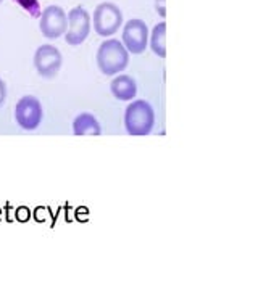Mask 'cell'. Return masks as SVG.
Segmentation results:
<instances>
[{"instance_id":"obj_1","label":"cell","mask_w":258,"mask_h":288,"mask_svg":"<svg viewBox=\"0 0 258 288\" xmlns=\"http://www.w3.org/2000/svg\"><path fill=\"white\" fill-rule=\"evenodd\" d=\"M97 66L107 77L118 76L129 65V52L118 39H107L97 50Z\"/></svg>"},{"instance_id":"obj_2","label":"cell","mask_w":258,"mask_h":288,"mask_svg":"<svg viewBox=\"0 0 258 288\" xmlns=\"http://www.w3.org/2000/svg\"><path fill=\"white\" fill-rule=\"evenodd\" d=\"M155 126V111L147 100H134L124 111V127L129 135H149Z\"/></svg>"},{"instance_id":"obj_3","label":"cell","mask_w":258,"mask_h":288,"mask_svg":"<svg viewBox=\"0 0 258 288\" xmlns=\"http://www.w3.org/2000/svg\"><path fill=\"white\" fill-rule=\"evenodd\" d=\"M92 26L100 37L116 34L118 29L123 26V13H121L119 7L111 2L98 4L92 15Z\"/></svg>"},{"instance_id":"obj_4","label":"cell","mask_w":258,"mask_h":288,"mask_svg":"<svg viewBox=\"0 0 258 288\" xmlns=\"http://www.w3.org/2000/svg\"><path fill=\"white\" fill-rule=\"evenodd\" d=\"M68 26L65 33V41L68 45H81L86 42V39L90 34L92 28V20H90L89 12L84 7H74L66 15Z\"/></svg>"},{"instance_id":"obj_5","label":"cell","mask_w":258,"mask_h":288,"mask_svg":"<svg viewBox=\"0 0 258 288\" xmlns=\"http://www.w3.org/2000/svg\"><path fill=\"white\" fill-rule=\"evenodd\" d=\"M44 118L42 105L34 95H25L15 106V121L23 130H36Z\"/></svg>"},{"instance_id":"obj_6","label":"cell","mask_w":258,"mask_h":288,"mask_svg":"<svg viewBox=\"0 0 258 288\" xmlns=\"http://www.w3.org/2000/svg\"><path fill=\"white\" fill-rule=\"evenodd\" d=\"M63 63V57L57 47L44 44L34 53V68L44 79H54Z\"/></svg>"},{"instance_id":"obj_7","label":"cell","mask_w":258,"mask_h":288,"mask_svg":"<svg viewBox=\"0 0 258 288\" xmlns=\"http://www.w3.org/2000/svg\"><path fill=\"white\" fill-rule=\"evenodd\" d=\"M121 44L124 49L133 53V55H141L146 52L149 45V28L146 21L142 20H129L123 26V36H121Z\"/></svg>"},{"instance_id":"obj_8","label":"cell","mask_w":258,"mask_h":288,"mask_svg":"<svg viewBox=\"0 0 258 288\" xmlns=\"http://www.w3.org/2000/svg\"><path fill=\"white\" fill-rule=\"evenodd\" d=\"M41 23H39V29L41 34L45 39H60L65 36L66 33V26H68V18H66V12L58 5H49L47 9H44L41 13Z\"/></svg>"},{"instance_id":"obj_9","label":"cell","mask_w":258,"mask_h":288,"mask_svg":"<svg viewBox=\"0 0 258 288\" xmlns=\"http://www.w3.org/2000/svg\"><path fill=\"white\" fill-rule=\"evenodd\" d=\"M111 95L119 102H133L138 95V82L134 81V77L127 74H121L118 77H113L110 82Z\"/></svg>"},{"instance_id":"obj_10","label":"cell","mask_w":258,"mask_h":288,"mask_svg":"<svg viewBox=\"0 0 258 288\" xmlns=\"http://www.w3.org/2000/svg\"><path fill=\"white\" fill-rule=\"evenodd\" d=\"M73 134L74 135H100L102 127L100 122L92 113H79L73 121Z\"/></svg>"},{"instance_id":"obj_11","label":"cell","mask_w":258,"mask_h":288,"mask_svg":"<svg viewBox=\"0 0 258 288\" xmlns=\"http://www.w3.org/2000/svg\"><path fill=\"white\" fill-rule=\"evenodd\" d=\"M149 44L152 52L157 57L165 58L166 57V23L162 21L154 26L152 34H149Z\"/></svg>"},{"instance_id":"obj_12","label":"cell","mask_w":258,"mask_h":288,"mask_svg":"<svg viewBox=\"0 0 258 288\" xmlns=\"http://www.w3.org/2000/svg\"><path fill=\"white\" fill-rule=\"evenodd\" d=\"M13 2L18 4L31 18H41L42 10H41L39 0H13Z\"/></svg>"},{"instance_id":"obj_13","label":"cell","mask_w":258,"mask_h":288,"mask_svg":"<svg viewBox=\"0 0 258 288\" xmlns=\"http://www.w3.org/2000/svg\"><path fill=\"white\" fill-rule=\"evenodd\" d=\"M155 10L162 18L166 17V0H155Z\"/></svg>"},{"instance_id":"obj_14","label":"cell","mask_w":258,"mask_h":288,"mask_svg":"<svg viewBox=\"0 0 258 288\" xmlns=\"http://www.w3.org/2000/svg\"><path fill=\"white\" fill-rule=\"evenodd\" d=\"M5 100H7V84L2 77H0V106L5 103Z\"/></svg>"},{"instance_id":"obj_15","label":"cell","mask_w":258,"mask_h":288,"mask_svg":"<svg viewBox=\"0 0 258 288\" xmlns=\"http://www.w3.org/2000/svg\"><path fill=\"white\" fill-rule=\"evenodd\" d=\"M2 2H4V0H0V4H2Z\"/></svg>"}]
</instances>
